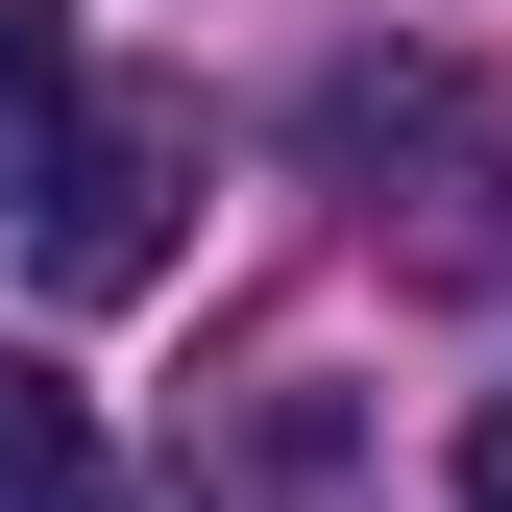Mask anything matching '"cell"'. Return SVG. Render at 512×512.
<instances>
[{
  "label": "cell",
  "instance_id": "cell-1",
  "mask_svg": "<svg viewBox=\"0 0 512 512\" xmlns=\"http://www.w3.org/2000/svg\"><path fill=\"white\" fill-rule=\"evenodd\" d=\"M171 196H196V122H171V98H74V147L25 171L49 293H147V269H171Z\"/></svg>",
  "mask_w": 512,
  "mask_h": 512
},
{
  "label": "cell",
  "instance_id": "cell-2",
  "mask_svg": "<svg viewBox=\"0 0 512 512\" xmlns=\"http://www.w3.org/2000/svg\"><path fill=\"white\" fill-rule=\"evenodd\" d=\"M74 147V0H0V196Z\"/></svg>",
  "mask_w": 512,
  "mask_h": 512
},
{
  "label": "cell",
  "instance_id": "cell-3",
  "mask_svg": "<svg viewBox=\"0 0 512 512\" xmlns=\"http://www.w3.org/2000/svg\"><path fill=\"white\" fill-rule=\"evenodd\" d=\"M98 464V415H74V366H25V342H0V512H25V488H74Z\"/></svg>",
  "mask_w": 512,
  "mask_h": 512
},
{
  "label": "cell",
  "instance_id": "cell-4",
  "mask_svg": "<svg viewBox=\"0 0 512 512\" xmlns=\"http://www.w3.org/2000/svg\"><path fill=\"white\" fill-rule=\"evenodd\" d=\"M464 512H512V391H488V415H464Z\"/></svg>",
  "mask_w": 512,
  "mask_h": 512
},
{
  "label": "cell",
  "instance_id": "cell-5",
  "mask_svg": "<svg viewBox=\"0 0 512 512\" xmlns=\"http://www.w3.org/2000/svg\"><path fill=\"white\" fill-rule=\"evenodd\" d=\"M25 512H147V488H98V464H74V488H25Z\"/></svg>",
  "mask_w": 512,
  "mask_h": 512
}]
</instances>
